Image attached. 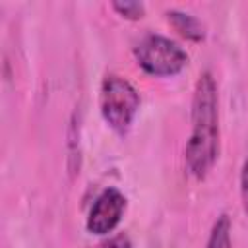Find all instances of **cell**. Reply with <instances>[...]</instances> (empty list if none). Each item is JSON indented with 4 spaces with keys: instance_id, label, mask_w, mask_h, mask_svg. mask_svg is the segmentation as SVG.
Returning a JSON list of instances; mask_svg holds the SVG:
<instances>
[{
    "instance_id": "obj_1",
    "label": "cell",
    "mask_w": 248,
    "mask_h": 248,
    "mask_svg": "<svg viewBox=\"0 0 248 248\" xmlns=\"http://www.w3.org/2000/svg\"><path fill=\"white\" fill-rule=\"evenodd\" d=\"M219 153V101L211 72H203L192 97V132L184 149L186 167L198 180L205 178Z\"/></svg>"
},
{
    "instance_id": "obj_2",
    "label": "cell",
    "mask_w": 248,
    "mask_h": 248,
    "mask_svg": "<svg viewBox=\"0 0 248 248\" xmlns=\"http://www.w3.org/2000/svg\"><path fill=\"white\" fill-rule=\"evenodd\" d=\"M99 107L105 122L116 134H126L140 108V95L128 79L116 74H108L101 83Z\"/></svg>"
},
{
    "instance_id": "obj_3",
    "label": "cell",
    "mask_w": 248,
    "mask_h": 248,
    "mask_svg": "<svg viewBox=\"0 0 248 248\" xmlns=\"http://www.w3.org/2000/svg\"><path fill=\"white\" fill-rule=\"evenodd\" d=\"M134 56L145 74L157 78L176 76L188 64L186 50L176 41L157 33H149L140 39V43L134 46Z\"/></svg>"
},
{
    "instance_id": "obj_4",
    "label": "cell",
    "mask_w": 248,
    "mask_h": 248,
    "mask_svg": "<svg viewBox=\"0 0 248 248\" xmlns=\"http://www.w3.org/2000/svg\"><path fill=\"white\" fill-rule=\"evenodd\" d=\"M126 209V198L118 188H107L99 194L87 215V231L93 234H108L116 229Z\"/></svg>"
},
{
    "instance_id": "obj_5",
    "label": "cell",
    "mask_w": 248,
    "mask_h": 248,
    "mask_svg": "<svg viewBox=\"0 0 248 248\" xmlns=\"http://www.w3.org/2000/svg\"><path fill=\"white\" fill-rule=\"evenodd\" d=\"M169 23L186 39L190 41H203L205 39V25L192 14L180 12V10H167L165 12Z\"/></svg>"
},
{
    "instance_id": "obj_6",
    "label": "cell",
    "mask_w": 248,
    "mask_h": 248,
    "mask_svg": "<svg viewBox=\"0 0 248 248\" xmlns=\"http://www.w3.org/2000/svg\"><path fill=\"white\" fill-rule=\"evenodd\" d=\"M231 219L229 215H219L209 231L205 248H231Z\"/></svg>"
},
{
    "instance_id": "obj_7",
    "label": "cell",
    "mask_w": 248,
    "mask_h": 248,
    "mask_svg": "<svg viewBox=\"0 0 248 248\" xmlns=\"http://www.w3.org/2000/svg\"><path fill=\"white\" fill-rule=\"evenodd\" d=\"M112 10L118 12L126 19H141L145 14L143 2H136V0H114Z\"/></svg>"
},
{
    "instance_id": "obj_8",
    "label": "cell",
    "mask_w": 248,
    "mask_h": 248,
    "mask_svg": "<svg viewBox=\"0 0 248 248\" xmlns=\"http://www.w3.org/2000/svg\"><path fill=\"white\" fill-rule=\"evenodd\" d=\"M240 200H242L244 213L248 215V159L242 163V169H240Z\"/></svg>"
},
{
    "instance_id": "obj_9",
    "label": "cell",
    "mask_w": 248,
    "mask_h": 248,
    "mask_svg": "<svg viewBox=\"0 0 248 248\" xmlns=\"http://www.w3.org/2000/svg\"><path fill=\"white\" fill-rule=\"evenodd\" d=\"M97 248H132V242L128 238V234H116V236H110L108 240L101 242Z\"/></svg>"
}]
</instances>
